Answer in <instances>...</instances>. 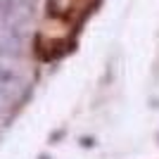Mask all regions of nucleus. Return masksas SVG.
Returning a JSON list of instances; mask_svg holds the SVG:
<instances>
[{
  "label": "nucleus",
  "mask_w": 159,
  "mask_h": 159,
  "mask_svg": "<svg viewBox=\"0 0 159 159\" xmlns=\"http://www.w3.org/2000/svg\"><path fill=\"white\" fill-rule=\"evenodd\" d=\"M95 5V0H50V14L57 21L76 24Z\"/></svg>",
  "instance_id": "f257e3e1"
}]
</instances>
